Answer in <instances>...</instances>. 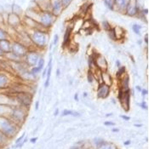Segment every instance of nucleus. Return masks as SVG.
<instances>
[{
  "label": "nucleus",
  "instance_id": "1",
  "mask_svg": "<svg viewBox=\"0 0 149 149\" xmlns=\"http://www.w3.org/2000/svg\"><path fill=\"white\" fill-rule=\"evenodd\" d=\"M21 127L18 126L11 119L5 116H0V131L6 136L11 140L15 137Z\"/></svg>",
  "mask_w": 149,
  "mask_h": 149
},
{
  "label": "nucleus",
  "instance_id": "2",
  "mask_svg": "<svg viewBox=\"0 0 149 149\" xmlns=\"http://www.w3.org/2000/svg\"><path fill=\"white\" fill-rule=\"evenodd\" d=\"M27 108L22 107L20 105H14L10 107V110L8 115L13 122H15L18 126L22 127L25 123L27 117Z\"/></svg>",
  "mask_w": 149,
  "mask_h": 149
},
{
  "label": "nucleus",
  "instance_id": "3",
  "mask_svg": "<svg viewBox=\"0 0 149 149\" xmlns=\"http://www.w3.org/2000/svg\"><path fill=\"white\" fill-rule=\"evenodd\" d=\"M17 105H20L26 108H29L33 102V95L27 91H22L13 94Z\"/></svg>",
  "mask_w": 149,
  "mask_h": 149
},
{
  "label": "nucleus",
  "instance_id": "4",
  "mask_svg": "<svg viewBox=\"0 0 149 149\" xmlns=\"http://www.w3.org/2000/svg\"><path fill=\"white\" fill-rule=\"evenodd\" d=\"M130 95H131L130 89L127 91H122L121 89H118V100L125 112H129L130 108V96H131Z\"/></svg>",
  "mask_w": 149,
  "mask_h": 149
},
{
  "label": "nucleus",
  "instance_id": "5",
  "mask_svg": "<svg viewBox=\"0 0 149 149\" xmlns=\"http://www.w3.org/2000/svg\"><path fill=\"white\" fill-rule=\"evenodd\" d=\"M31 41L39 48H44L47 44V35L40 30L34 31L30 36Z\"/></svg>",
  "mask_w": 149,
  "mask_h": 149
},
{
  "label": "nucleus",
  "instance_id": "6",
  "mask_svg": "<svg viewBox=\"0 0 149 149\" xmlns=\"http://www.w3.org/2000/svg\"><path fill=\"white\" fill-rule=\"evenodd\" d=\"M36 22L45 27H49L54 22V15L49 11L42 12L38 15V19Z\"/></svg>",
  "mask_w": 149,
  "mask_h": 149
},
{
  "label": "nucleus",
  "instance_id": "7",
  "mask_svg": "<svg viewBox=\"0 0 149 149\" xmlns=\"http://www.w3.org/2000/svg\"><path fill=\"white\" fill-rule=\"evenodd\" d=\"M39 58L40 56L38 55V53H37L34 50H28L25 57L23 58V61L26 66L33 68L37 66Z\"/></svg>",
  "mask_w": 149,
  "mask_h": 149
},
{
  "label": "nucleus",
  "instance_id": "8",
  "mask_svg": "<svg viewBox=\"0 0 149 149\" xmlns=\"http://www.w3.org/2000/svg\"><path fill=\"white\" fill-rule=\"evenodd\" d=\"M94 56V67L101 72H106L108 70V63L106 58L100 54H93Z\"/></svg>",
  "mask_w": 149,
  "mask_h": 149
},
{
  "label": "nucleus",
  "instance_id": "9",
  "mask_svg": "<svg viewBox=\"0 0 149 149\" xmlns=\"http://www.w3.org/2000/svg\"><path fill=\"white\" fill-rule=\"evenodd\" d=\"M27 51H28L27 47H26L24 45H22L21 42L15 41L12 43L11 52L13 54H15V56H17L18 57L22 58L23 60V58L25 57Z\"/></svg>",
  "mask_w": 149,
  "mask_h": 149
},
{
  "label": "nucleus",
  "instance_id": "10",
  "mask_svg": "<svg viewBox=\"0 0 149 149\" xmlns=\"http://www.w3.org/2000/svg\"><path fill=\"white\" fill-rule=\"evenodd\" d=\"M111 92V87L103 83H100L96 88V96L99 99H106L109 96Z\"/></svg>",
  "mask_w": 149,
  "mask_h": 149
},
{
  "label": "nucleus",
  "instance_id": "11",
  "mask_svg": "<svg viewBox=\"0 0 149 149\" xmlns=\"http://www.w3.org/2000/svg\"><path fill=\"white\" fill-rule=\"evenodd\" d=\"M11 81L8 75L0 72V92L6 91L10 86Z\"/></svg>",
  "mask_w": 149,
  "mask_h": 149
},
{
  "label": "nucleus",
  "instance_id": "12",
  "mask_svg": "<svg viewBox=\"0 0 149 149\" xmlns=\"http://www.w3.org/2000/svg\"><path fill=\"white\" fill-rule=\"evenodd\" d=\"M101 83H103L105 84L112 87V85L113 84V79L112 76L109 74L108 71L102 72V73H101Z\"/></svg>",
  "mask_w": 149,
  "mask_h": 149
},
{
  "label": "nucleus",
  "instance_id": "13",
  "mask_svg": "<svg viewBox=\"0 0 149 149\" xmlns=\"http://www.w3.org/2000/svg\"><path fill=\"white\" fill-rule=\"evenodd\" d=\"M119 80V89L122 91L130 90V76L126 73L124 77H122Z\"/></svg>",
  "mask_w": 149,
  "mask_h": 149
},
{
  "label": "nucleus",
  "instance_id": "14",
  "mask_svg": "<svg viewBox=\"0 0 149 149\" xmlns=\"http://www.w3.org/2000/svg\"><path fill=\"white\" fill-rule=\"evenodd\" d=\"M11 46L12 43L9 39H3L0 40V48L3 51L4 54L11 52Z\"/></svg>",
  "mask_w": 149,
  "mask_h": 149
},
{
  "label": "nucleus",
  "instance_id": "15",
  "mask_svg": "<svg viewBox=\"0 0 149 149\" xmlns=\"http://www.w3.org/2000/svg\"><path fill=\"white\" fill-rule=\"evenodd\" d=\"M7 22L12 26H16L18 24H20V18H19L18 15H16L15 13H11V14L8 15Z\"/></svg>",
  "mask_w": 149,
  "mask_h": 149
},
{
  "label": "nucleus",
  "instance_id": "16",
  "mask_svg": "<svg viewBox=\"0 0 149 149\" xmlns=\"http://www.w3.org/2000/svg\"><path fill=\"white\" fill-rule=\"evenodd\" d=\"M125 10H126L127 15H129L130 16H134L136 14H138L137 5L136 3H131L130 2H129V3H128Z\"/></svg>",
  "mask_w": 149,
  "mask_h": 149
},
{
  "label": "nucleus",
  "instance_id": "17",
  "mask_svg": "<svg viewBox=\"0 0 149 149\" xmlns=\"http://www.w3.org/2000/svg\"><path fill=\"white\" fill-rule=\"evenodd\" d=\"M51 71H52V60L50 59L49 60V65H48V68H47V79H46L45 83V87L47 88L49 84V79H50V76H51Z\"/></svg>",
  "mask_w": 149,
  "mask_h": 149
},
{
  "label": "nucleus",
  "instance_id": "18",
  "mask_svg": "<svg viewBox=\"0 0 149 149\" xmlns=\"http://www.w3.org/2000/svg\"><path fill=\"white\" fill-rule=\"evenodd\" d=\"M96 149H118V148L113 142H103L98 146Z\"/></svg>",
  "mask_w": 149,
  "mask_h": 149
},
{
  "label": "nucleus",
  "instance_id": "19",
  "mask_svg": "<svg viewBox=\"0 0 149 149\" xmlns=\"http://www.w3.org/2000/svg\"><path fill=\"white\" fill-rule=\"evenodd\" d=\"M10 140L9 138H7L1 131H0V148H3L4 147H6L9 144V141Z\"/></svg>",
  "mask_w": 149,
  "mask_h": 149
},
{
  "label": "nucleus",
  "instance_id": "20",
  "mask_svg": "<svg viewBox=\"0 0 149 149\" xmlns=\"http://www.w3.org/2000/svg\"><path fill=\"white\" fill-rule=\"evenodd\" d=\"M126 73L127 72L125 67L121 66V67L118 68V71H117V72H116V78H117L118 79H121L122 77H124Z\"/></svg>",
  "mask_w": 149,
  "mask_h": 149
},
{
  "label": "nucleus",
  "instance_id": "21",
  "mask_svg": "<svg viewBox=\"0 0 149 149\" xmlns=\"http://www.w3.org/2000/svg\"><path fill=\"white\" fill-rule=\"evenodd\" d=\"M63 116H73V117H79L80 116V113L77 111H73V110H68V109H65L62 113Z\"/></svg>",
  "mask_w": 149,
  "mask_h": 149
},
{
  "label": "nucleus",
  "instance_id": "22",
  "mask_svg": "<svg viewBox=\"0 0 149 149\" xmlns=\"http://www.w3.org/2000/svg\"><path fill=\"white\" fill-rule=\"evenodd\" d=\"M71 32H72V28H68L65 35H64V41H63V46H67L69 44V40H70V36H71Z\"/></svg>",
  "mask_w": 149,
  "mask_h": 149
},
{
  "label": "nucleus",
  "instance_id": "23",
  "mask_svg": "<svg viewBox=\"0 0 149 149\" xmlns=\"http://www.w3.org/2000/svg\"><path fill=\"white\" fill-rule=\"evenodd\" d=\"M115 3L120 9H126L129 2L128 0H115Z\"/></svg>",
  "mask_w": 149,
  "mask_h": 149
},
{
  "label": "nucleus",
  "instance_id": "24",
  "mask_svg": "<svg viewBox=\"0 0 149 149\" xmlns=\"http://www.w3.org/2000/svg\"><path fill=\"white\" fill-rule=\"evenodd\" d=\"M87 80L89 83H91V84H93L95 81V76H94V73H93V72L91 71V70H89V72H88V73H87ZM97 82V81H96Z\"/></svg>",
  "mask_w": 149,
  "mask_h": 149
},
{
  "label": "nucleus",
  "instance_id": "25",
  "mask_svg": "<svg viewBox=\"0 0 149 149\" xmlns=\"http://www.w3.org/2000/svg\"><path fill=\"white\" fill-rule=\"evenodd\" d=\"M9 38V34L6 31H4L3 28L0 27V40L3 39H8Z\"/></svg>",
  "mask_w": 149,
  "mask_h": 149
},
{
  "label": "nucleus",
  "instance_id": "26",
  "mask_svg": "<svg viewBox=\"0 0 149 149\" xmlns=\"http://www.w3.org/2000/svg\"><path fill=\"white\" fill-rule=\"evenodd\" d=\"M44 66H45V60H44V58L40 57L39 60H38V61L37 67H38V68L39 69L40 71H42V69L44 68Z\"/></svg>",
  "mask_w": 149,
  "mask_h": 149
},
{
  "label": "nucleus",
  "instance_id": "27",
  "mask_svg": "<svg viewBox=\"0 0 149 149\" xmlns=\"http://www.w3.org/2000/svg\"><path fill=\"white\" fill-rule=\"evenodd\" d=\"M104 3H105V4L108 8L113 9V5H114L115 3V0H104Z\"/></svg>",
  "mask_w": 149,
  "mask_h": 149
},
{
  "label": "nucleus",
  "instance_id": "28",
  "mask_svg": "<svg viewBox=\"0 0 149 149\" xmlns=\"http://www.w3.org/2000/svg\"><path fill=\"white\" fill-rule=\"evenodd\" d=\"M141 26H139V25H134L133 26V31L136 33V34H140V32H141Z\"/></svg>",
  "mask_w": 149,
  "mask_h": 149
},
{
  "label": "nucleus",
  "instance_id": "29",
  "mask_svg": "<svg viewBox=\"0 0 149 149\" xmlns=\"http://www.w3.org/2000/svg\"><path fill=\"white\" fill-rule=\"evenodd\" d=\"M140 107H141L142 109H145V110H148V105L146 103V102H142L140 104Z\"/></svg>",
  "mask_w": 149,
  "mask_h": 149
},
{
  "label": "nucleus",
  "instance_id": "30",
  "mask_svg": "<svg viewBox=\"0 0 149 149\" xmlns=\"http://www.w3.org/2000/svg\"><path fill=\"white\" fill-rule=\"evenodd\" d=\"M103 27L106 29V30H107V31H109L110 29H111V26H110V25L108 24L107 22H103Z\"/></svg>",
  "mask_w": 149,
  "mask_h": 149
},
{
  "label": "nucleus",
  "instance_id": "31",
  "mask_svg": "<svg viewBox=\"0 0 149 149\" xmlns=\"http://www.w3.org/2000/svg\"><path fill=\"white\" fill-rule=\"evenodd\" d=\"M104 125H105L106 126H114L115 125L114 123L110 122V121H107V122H105V123H104Z\"/></svg>",
  "mask_w": 149,
  "mask_h": 149
},
{
  "label": "nucleus",
  "instance_id": "32",
  "mask_svg": "<svg viewBox=\"0 0 149 149\" xmlns=\"http://www.w3.org/2000/svg\"><path fill=\"white\" fill-rule=\"evenodd\" d=\"M120 118H123L124 120H126V121H129V120L130 119V117L126 116V115H121V116H120Z\"/></svg>",
  "mask_w": 149,
  "mask_h": 149
},
{
  "label": "nucleus",
  "instance_id": "33",
  "mask_svg": "<svg viewBox=\"0 0 149 149\" xmlns=\"http://www.w3.org/2000/svg\"><path fill=\"white\" fill-rule=\"evenodd\" d=\"M141 94H142V95L144 96V95H147L148 94V90H146V89H142L141 90Z\"/></svg>",
  "mask_w": 149,
  "mask_h": 149
},
{
  "label": "nucleus",
  "instance_id": "34",
  "mask_svg": "<svg viewBox=\"0 0 149 149\" xmlns=\"http://www.w3.org/2000/svg\"><path fill=\"white\" fill-rule=\"evenodd\" d=\"M61 2H62V5H68L71 2V0H61Z\"/></svg>",
  "mask_w": 149,
  "mask_h": 149
},
{
  "label": "nucleus",
  "instance_id": "35",
  "mask_svg": "<svg viewBox=\"0 0 149 149\" xmlns=\"http://www.w3.org/2000/svg\"><path fill=\"white\" fill-rule=\"evenodd\" d=\"M37 140H38V138L37 137L32 138V139L30 140V142H31V143H35V142L37 141Z\"/></svg>",
  "mask_w": 149,
  "mask_h": 149
},
{
  "label": "nucleus",
  "instance_id": "36",
  "mask_svg": "<svg viewBox=\"0 0 149 149\" xmlns=\"http://www.w3.org/2000/svg\"><path fill=\"white\" fill-rule=\"evenodd\" d=\"M4 55H5V54L3 53V50L1 49V48H0V58L4 57Z\"/></svg>",
  "mask_w": 149,
  "mask_h": 149
},
{
  "label": "nucleus",
  "instance_id": "37",
  "mask_svg": "<svg viewBox=\"0 0 149 149\" xmlns=\"http://www.w3.org/2000/svg\"><path fill=\"white\" fill-rule=\"evenodd\" d=\"M124 144H125V146H129V145L130 144V140H128V141H125L124 142Z\"/></svg>",
  "mask_w": 149,
  "mask_h": 149
},
{
  "label": "nucleus",
  "instance_id": "38",
  "mask_svg": "<svg viewBox=\"0 0 149 149\" xmlns=\"http://www.w3.org/2000/svg\"><path fill=\"white\" fill-rule=\"evenodd\" d=\"M74 99H75L77 102H79V95H78V94H75V95H74Z\"/></svg>",
  "mask_w": 149,
  "mask_h": 149
},
{
  "label": "nucleus",
  "instance_id": "39",
  "mask_svg": "<svg viewBox=\"0 0 149 149\" xmlns=\"http://www.w3.org/2000/svg\"><path fill=\"white\" fill-rule=\"evenodd\" d=\"M116 65H117V67H118V68L121 67V63H120V61H117V62H116Z\"/></svg>",
  "mask_w": 149,
  "mask_h": 149
},
{
  "label": "nucleus",
  "instance_id": "40",
  "mask_svg": "<svg viewBox=\"0 0 149 149\" xmlns=\"http://www.w3.org/2000/svg\"><path fill=\"white\" fill-rule=\"evenodd\" d=\"M112 131H113V132H118L119 130H118V128H113V129L112 130Z\"/></svg>",
  "mask_w": 149,
  "mask_h": 149
},
{
  "label": "nucleus",
  "instance_id": "41",
  "mask_svg": "<svg viewBox=\"0 0 149 149\" xmlns=\"http://www.w3.org/2000/svg\"><path fill=\"white\" fill-rule=\"evenodd\" d=\"M56 75H57L58 77H59V76L61 75V70H60V69H59V68H58L57 70H56Z\"/></svg>",
  "mask_w": 149,
  "mask_h": 149
},
{
  "label": "nucleus",
  "instance_id": "42",
  "mask_svg": "<svg viewBox=\"0 0 149 149\" xmlns=\"http://www.w3.org/2000/svg\"><path fill=\"white\" fill-rule=\"evenodd\" d=\"M57 40H58V36L56 35V36L55 37V41H54V44H55V45H56V44L57 43Z\"/></svg>",
  "mask_w": 149,
  "mask_h": 149
},
{
  "label": "nucleus",
  "instance_id": "43",
  "mask_svg": "<svg viewBox=\"0 0 149 149\" xmlns=\"http://www.w3.org/2000/svg\"><path fill=\"white\" fill-rule=\"evenodd\" d=\"M38 107H39V102H36V109H37V110L38 109Z\"/></svg>",
  "mask_w": 149,
  "mask_h": 149
},
{
  "label": "nucleus",
  "instance_id": "44",
  "mask_svg": "<svg viewBox=\"0 0 149 149\" xmlns=\"http://www.w3.org/2000/svg\"><path fill=\"white\" fill-rule=\"evenodd\" d=\"M136 90H138L139 91L141 92V90H142V89H141V88L140 86H136Z\"/></svg>",
  "mask_w": 149,
  "mask_h": 149
},
{
  "label": "nucleus",
  "instance_id": "45",
  "mask_svg": "<svg viewBox=\"0 0 149 149\" xmlns=\"http://www.w3.org/2000/svg\"><path fill=\"white\" fill-rule=\"evenodd\" d=\"M58 113H59V110H58V109H56V111L55 112V113H54V115H55V116H57Z\"/></svg>",
  "mask_w": 149,
  "mask_h": 149
},
{
  "label": "nucleus",
  "instance_id": "46",
  "mask_svg": "<svg viewBox=\"0 0 149 149\" xmlns=\"http://www.w3.org/2000/svg\"><path fill=\"white\" fill-rule=\"evenodd\" d=\"M88 95V93L87 92H84V97H87Z\"/></svg>",
  "mask_w": 149,
  "mask_h": 149
},
{
  "label": "nucleus",
  "instance_id": "47",
  "mask_svg": "<svg viewBox=\"0 0 149 149\" xmlns=\"http://www.w3.org/2000/svg\"><path fill=\"white\" fill-rule=\"evenodd\" d=\"M135 125L136 127H141V125H136H136Z\"/></svg>",
  "mask_w": 149,
  "mask_h": 149
},
{
  "label": "nucleus",
  "instance_id": "48",
  "mask_svg": "<svg viewBox=\"0 0 149 149\" xmlns=\"http://www.w3.org/2000/svg\"><path fill=\"white\" fill-rule=\"evenodd\" d=\"M72 149H83V148H72Z\"/></svg>",
  "mask_w": 149,
  "mask_h": 149
},
{
  "label": "nucleus",
  "instance_id": "49",
  "mask_svg": "<svg viewBox=\"0 0 149 149\" xmlns=\"http://www.w3.org/2000/svg\"><path fill=\"white\" fill-rule=\"evenodd\" d=\"M0 149H2V148H0Z\"/></svg>",
  "mask_w": 149,
  "mask_h": 149
},
{
  "label": "nucleus",
  "instance_id": "50",
  "mask_svg": "<svg viewBox=\"0 0 149 149\" xmlns=\"http://www.w3.org/2000/svg\"></svg>",
  "mask_w": 149,
  "mask_h": 149
}]
</instances>
